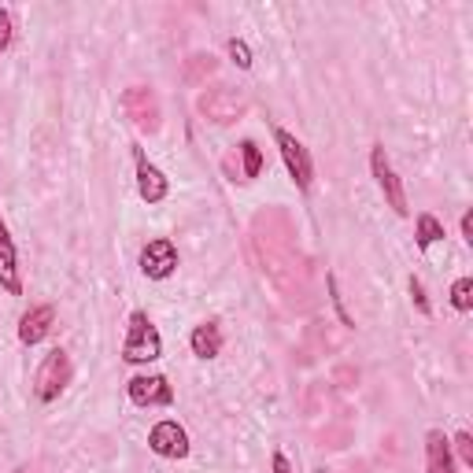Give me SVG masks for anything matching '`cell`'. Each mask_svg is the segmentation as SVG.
Wrapping results in <instances>:
<instances>
[{
  "instance_id": "6da1fadb",
  "label": "cell",
  "mask_w": 473,
  "mask_h": 473,
  "mask_svg": "<svg viewBox=\"0 0 473 473\" xmlns=\"http://www.w3.org/2000/svg\"><path fill=\"white\" fill-rule=\"evenodd\" d=\"M163 355V337L152 326L148 311H130V333L123 344V363L130 366H148Z\"/></svg>"
},
{
  "instance_id": "7a4b0ae2",
  "label": "cell",
  "mask_w": 473,
  "mask_h": 473,
  "mask_svg": "<svg viewBox=\"0 0 473 473\" xmlns=\"http://www.w3.org/2000/svg\"><path fill=\"white\" fill-rule=\"evenodd\" d=\"M70 377H74L70 355H67L63 348H52L45 359H42V366H37V374H33V396L42 400V403H56L63 392H67Z\"/></svg>"
},
{
  "instance_id": "3957f363",
  "label": "cell",
  "mask_w": 473,
  "mask_h": 473,
  "mask_svg": "<svg viewBox=\"0 0 473 473\" xmlns=\"http://www.w3.org/2000/svg\"><path fill=\"white\" fill-rule=\"evenodd\" d=\"M196 111H200L204 118H211V123H218V126H229V123H241V118L248 115V97L241 89H233V86H211V89H204L200 97H196Z\"/></svg>"
},
{
  "instance_id": "277c9868",
  "label": "cell",
  "mask_w": 473,
  "mask_h": 473,
  "mask_svg": "<svg viewBox=\"0 0 473 473\" xmlns=\"http://www.w3.org/2000/svg\"><path fill=\"white\" fill-rule=\"evenodd\" d=\"M274 144H278V152H282L292 185L300 192H311V185H314V163H311V152L303 148V141L296 134H289L285 126H274Z\"/></svg>"
},
{
  "instance_id": "5b68a950",
  "label": "cell",
  "mask_w": 473,
  "mask_h": 473,
  "mask_svg": "<svg viewBox=\"0 0 473 473\" xmlns=\"http://www.w3.org/2000/svg\"><path fill=\"white\" fill-rule=\"evenodd\" d=\"M370 171H374V181H377V189H381V196H385V204H388L392 211H396V215H411L403 181H400L396 171H392L385 144H374V148H370Z\"/></svg>"
},
{
  "instance_id": "8992f818",
  "label": "cell",
  "mask_w": 473,
  "mask_h": 473,
  "mask_svg": "<svg viewBox=\"0 0 473 473\" xmlns=\"http://www.w3.org/2000/svg\"><path fill=\"white\" fill-rule=\"evenodd\" d=\"M148 451H152V455H160V459H174V462L185 459V455L192 451L185 425H178L174 418L155 422V425L148 429Z\"/></svg>"
},
{
  "instance_id": "52a82bcc",
  "label": "cell",
  "mask_w": 473,
  "mask_h": 473,
  "mask_svg": "<svg viewBox=\"0 0 473 473\" xmlns=\"http://www.w3.org/2000/svg\"><path fill=\"white\" fill-rule=\"evenodd\" d=\"M126 396H130L134 407H171L174 388L163 374H134L126 381Z\"/></svg>"
},
{
  "instance_id": "ba28073f",
  "label": "cell",
  "mask_w": 473,
  "mask_h": 473,
  "mask_svg": "<svg viewBox=\"0 0 473 473\" xmlns=\"http://www.w3.org/2000/svg\"><path fill=\"white\" fill-rule=\"evenodd\" d=\"M123 111L141 134L160 130V100H155V93L148 86H130L123 93Z\"/></svg>"
},
{
  "instance_id": "9c48e42d",
  "label": "cell",
  "mask_w": 473,
  "mask_h": 473,
  "mask_svg": "<svg viewBox=\"0 0 473 473\" xmlns=\"http://www.w3.org/2000/svg\"><path fill=\"white\" fill-rule=\"evenodd\" d=\"M174 270H178V248H174V241H167V236H155V241L144 245V252H141V274H144V278L167 282Z\"/></svg>"
},
{
  "instance_id": "30bf717a",
  "label": "cell",
  "mask_w": 473,
  "mask_h": 473,
  "mask_svg": "<svg viewBox=\"0 0 473 473\" xmlns=\"http://www.w3.org/2000/svg\"><path fill=\"white\" fill-rule=\"evenodd\" d=\"M134 160H137V192H141V200H144V204H163L167 192H171L167 174L155 167V163H148L144 148H134Z\"/></svg>"
},
{
  "instance_id": "8fae6325",
  "label": "cell",
  "mask_w": 473,
  "mask_h": 473,
  "mask_svg": "<svg viewBox=\"0 0 473 473\" xmlns=\"http://www.w3.org/2000/svg\"><path fill=\"white\" fill-rule=\"evenodd\" d=\"M0 289L8 296H23V274H19V252L8 233V222L0 218Z\"/></svg>"
},
{
  "instance_id": "7c38bea8",
  "label": "cell",
  "mask_w": 473,
  "mask_h": 473,
  "mask_svg": "<svg viewBox=\"0 0 473 473\" xmlns=\"http://www.w3.org/2000/svg\"><path fill=\"white\" fill-rule=\"evenodd\" d=\"M52 326H56L52 303H33L30 311H23V319H19V340L26 348H33V344H42L52 333Z\"/></svg>"
},
{
  "instance_id": "4fadbf2b",
  "label": "cell",
  "mask_w": 473,
  "mask_h": 473,
  "mask_svg": "<svg viewBox=\"0 0 473 473\" xmlns=\"http://www.w3.org/2000/svg\"><path fill=\"white\" fill-rule=\"evenodd\" d=\"M425 473H459V462L451 455V441L444 437V429L425 432Z\"/></svg>"
},
{
  "instance_id": "5bb4252c",
  "label": "cell",
  "mask_w": 473,
  "mask_h": 473,
  "mask_svg": "<svg viewBox=\"0 0 473 473\" xmlns=\"http://www.w3.org/2000/svg\"><path fill=\"white\" fill-rule=\"evenodd\" d=\"M189 348L196 359H218L222 355V329L218 322H200L192 333H189Z\"/></svg>"
},
{
  "instance_id": "9a60e30c",
  "label": "cell",
  "mask_w": 473,
  "mask_h": 473,
  "mask_svg": "<svg viewBox=\"0 0 473 473\" xmlns=\"http://www.w3.org/2000/svg\"><path fill=\"white\" fill-rule=\"evenodd\" d=\"M437 241H444V222H441L437 215L422 211V215L414 218V245H418V252H429Z\"/></svg>"
},
{
  "instance_id": "2e32d148",
  "label": "cell",
  "mask_w": 473,
  "mask_h": 473,
  "mask_svg": "<svg viewBox=\"0 0 473 473\" xmlns=\"http://www.w3.org/2000/svg\"><path fill=\"white\" fill-rule=\"evenodd\" d=\"M215 70H218V60H215L211 52H192V56L185 60V82H189V86H204Z\"/></svg>"
},
{
  "instance_id": "e0dca14e",
  "label": "cell",
  "mask_w": 473,
  "mask_h": 473,
  "mask_svg": "<svg viewBox=\"0 0 473 473\" xmlns=\"http://www.w3.org/2000/svg\"><path fill=\"white\" fill-rule=\"evenodd\" d=\"M241 163H245V178L241 181L259 178V171H263V148L255 141H241Z\"/></svg>"
},
{
  "instance_id": "ac0fdd59",
  "label": "cell",
  "mask_w": 473,
  "mask_h": 473,
  "mask_svg": "<svg viewBox=\"0 0 473 473\" xmlns=\"http://www.w3.org/2000/svg\"><path fill=\"white\" fill-rule=\"evenodd\" d=\"M451 307H455L459 314H469V311H473V278H459V282L451 285Z\"/></svg>"
},
{
  "instance_id": "d6986e66",
  "label": "cell",
  "mask_w": 473,
  "mask_h": 473,
  "mask_svg": "<svg viewBox=\"0 0 473 473\" xmlns=\"http://www.w3.org/2000/svg\"><path fill=\"white\" fill-rule=\"evenodd\" d=\"M451 441V455H455V462L459 466H473V437L466 429H459L455 437H448Z\"/></svg>"
},
{
  "instance_id": "ffe728a7",
  "label": "cell",
  "mask_w": 473,
  "mask_h": 473,
  "mask_svg": "<svg viewBox=\"0 0 473 473\" xmlns=\"http://www.w3.org/2000/svg\"><path fill=\"white\" fill-rule=\"evenodd\" d=\"M326 289H329V303H333V311H337V319H340V326H355V319L348 314V307H344V296H340V285H337V274H326Z\"/></svg>"
},
{
  "instance_id": "44dd1931",
  "label": "cell",
  "mask_w": 473,
  "mask_h": 473,
  "mask_svg": "<svg viewBox=\"0 0 473 473\" xmlns=\"http://www.w3.org/2000/svg\"><path fill=\"white\" fill-rule=\"evenodd\" d=\"M226 52H229V60L236 63V67H241V70H252V49H248V42H241V37H229V42H226Z\"/></svg>"
},
{
  "instance_id": "7402d4cb",
  "label": "cell",
  "mask_w": 473,
  "mask_h": 473,
  "mask_svg": "<svg viewBox=\"0 0 473 473\" xmlns=\"http://www.w3.org/2000/svg\"><path fill=\"white\" fill-rule=\"evenodd\" d=\"M12 37H15V15L8 8H0V56L12 49Z\"/></svg>"
},
{
  "instance_id": "603a6c76",
  "label": "cell",
  "mask_w": 473,
  "mask_h": 473,
  "mask_svg": "<svg viewBox=\"0 0 473 473\" xmlns=\"http://www.w3.org/2000/svg\"><path fill=\"white\" fill-rule=\"evenodd\" d=\"M411 300H414V307H418V314H425V319H429V314H432V303H429V296H425V285L418 282V278H411Z\"/></svg>"
},
{
  "instance_id": "cb8c5ba5",
  "label": "cell",
  "mask_w": 473,
  "mask_h": 473,
  "mask_svg": "<svg viewBox=\"0 0 473 473\" xmlns=\"http://www.w3.org/2000/svg\"><path fill=\"white\" fill-rule=\"evenodd\" d=\"M270 466H274V473H292V462L285 459V451H274V459H270Z\"/></svg>"
},
{
  "instance_id": "d4e9b609",
  "label": "cell",
  "mask_w": 473,
  "mask_h": 473,
  "mask_svg": "<svg viewBox=\"0 0 473 473\" xmlns=\"http://www.w3.org/2000/svg\"><path fill=\"white\" fill-rule=\"evenodd\" d=\"M462 241H466V245H473V211H466V215H462Z\"/></svg>"
}]
</instances>
